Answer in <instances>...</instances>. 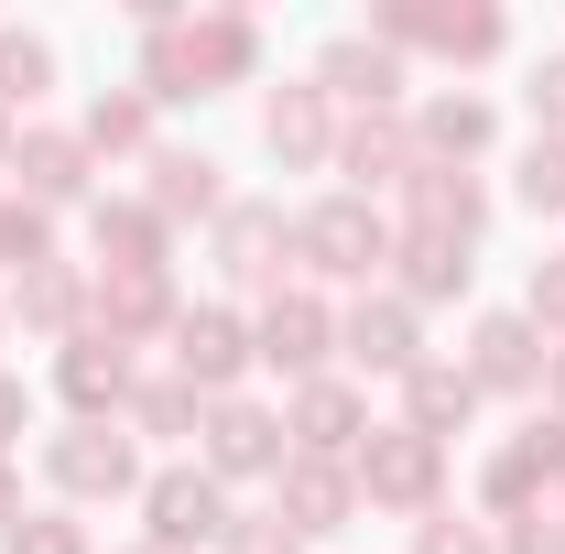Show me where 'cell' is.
<instances>
[{"label": "cell", "instance_id": "5", "mask_svg": "<svg viewBox=\"0 0 565 554\" xmlns=\"http://www.w3.org/2000/svg\"><path fill=\"white\" fill-rule=\"evenodd\" d=\"M565 489V414H533L522 435H500L490 468H479V511L490 522H522V511H544Z\"/></svg>", "mask_w": 565, "mask_h": 554}, {"label": "cell", "instance_id": "44", "mask_svg": "<svg viewBox=\"0 0 565 554\" xmlns=\"http://www.w3.org/2000/svg\"><path fill=\"white\" fill-rule=\"evenodd\" d=\"M0 338H11V305H0Z\"/></svg>", "mask_w": 565, "mask_h": 554}, {"label": "cell", "instance_id": "28", "mask_svg": "<svg viewBox=\"0 0 565 554\" xmlns=\"http://www.w3.org/2000/svg\"><path fill=\"white\" fill-rule=\"evenodd\" d=\"M392 273H403V305H468V283H479V251H457V239H392Z\"/></svg>", "mask_w": 565, "mask_h": 554}, {"label": "cell", "instance_id": "18", "mask_svg": "<svg viewBox=\"0 0 565 554\" xmlns=\"http://www.w3.org/2000/svg\"><path fill=\"white\" fill-rule=\"evenodd\" d=\"M403 228H414V239H457V251H479V239H490V185L457 174V163H414V185H403Z\"/></svg>", "mask_w": 565, "mask_h": 554}, {"label": "cell", "instance_id": "25", "mask_svg": "<svg viewBox=\"0 0 565 554\" xmlns=\"http://www.w3.org/2000/svg\"><path fill=\"white\" fill-rule=\"evenodd\" d=\"M87 163H98V152L76 131H44V120H22V141H11V174H22L33 207H76V196H87Z\"/></svg>", "mask_w": 565, "mask_h": 554}, {"label": "cell", "instance_id": "20", "mask_svg": "<svg viewBox=\"0 0 565 554\" xmlns=\"http://www.w3.org/2000/svg\"><path fill=\"white\" fill-rule=\"evenodd\" d=\"M152 185H141V207L163 217V228H217L228 217V174H217L207 152H185V141H152V163H141Z\"/></svg>", "mask_w": 565, "mask_h": 554}, {"label": "cell", "instance_id": "17", "mask_svg": "<svg viewBox=\"0 0 565 554\" xmlns=\"http://www.w3.org/2000/svg\"><path fill=\"white\" fill-rule=\"evenodd\" d=\"M414 120H403V109H381V120H338V163H327V174H349V196H370V207H381V196H403V185H414Z\"/></svg>", "mask_w": 565, "mask_h": 554}, {"label": "cell", "instance_id": "31", "mask_svg": "<svg viewBox=\"0 0 565 554\" xmlns=\"http://www.w3.org/2000/svg\"><path fill=\"white\" fill-rule=\"evenodd\" d=\"M131 435H163V446H174V435H196V424H207V392H185V381H174V370H163V381H141L131 392Z\"/></svg>", "mask_w": 565, "mask_h": 554}, {"label": "cell", "instance_id": "26", "mask_svg": "<svg viewBox=\"0 0 565 554\" xmlns=\"http://www.w3.org/2000/svg\"><path fill=\"white\" fill-rule=\"evenodd\" d=\"M403 424H414L424 446H457V435L479 424V381H468L457 359H424L414 381H403Z\"/></svg>", "mask_w": 565, "mask_h": 554}, {"label": "cell", "instance_id": "4", "mask_svg": "<svg viewBox=\"0 0 565 554\" xmlns=\"http://www.w3.org/2000/svg\"><path fill=\"white\" fill-rule=\"evenodd\" d=\"M44 479H55V500L66 511H87V500H141V435L131 424H66V435H44Z\"/></svg>", "mask_w": 565, "mask_h": 554}, {"label": "cell", "instance_id": "19", "mask_svg": "<svg viewBox=\"0 0 565 554\" xmlns=\"http://www.w3.org/2000/svg\"><path fill=\"white\" fill-rule=\"evenodd\" d=\"M174 316H185V294H174V273H98L87 283V338H174Z\"/></svg>", "mask_w": 565, "mask_h": 554}, {"label": "cell", "instance_id": "14", "mask_svg": "<svg viewBox=\"0 0 565 554\" xmlns=\"http://www.w3.org/2000/svg\"><path fill=\"white\" fill-rule=\"evenodd\" d=\"M457 370L479 381V403H490V392L522 403V392H544V327H533L522 305H490V316L468 327V359H457Z\"/></svg>", "mask_w": 565, "mask_h": 554}, {"label": "cell", "instance_id": "40", "mask_svg": "<svg viewBox=\"0 0 565 554\" xmlns=\"http://www.w3.org/2000/svg\"><path fill=\"white\" fill-rule=\"evenodd\" d=\"M33 435V381L22 370H0V468H11V446Z\"/></svg>", "mask_w": 565, "mask_h": 554}, {"label": "cell", "instance_id": "15", "mask_svg": "<svg viewBox=\"0 0 565 554\" xmlns=\"http://www.w3.org/2000/svg\"><path fill=\"white\" fill-rule=\"evenodd\" d=\"M338 359H359L370 381H414L424 370V316L403 294H359L349 316H338Z\"/></svg>", "mask_w": 565, "mask_h": 554}, {"label": "cell", "instance_id": "36", "mask_svg": "<svg viewBox=\"0 0 565 554\" xmlns=\"http://www.w3.org/2000/svg\"><path fill=\"white\" fill-rule=\"evenodd\" d=\"M0 554H98V544H87V522H76L66 500H55V511H33V522H22V533H11Z\"/></svg>", "mask_w": 565, "mask_h": 554}, {"label": "cell", "instance_id": "46", "mask_svg": "<svg viewBox=\"0 0 565 554\" xmlns=\"http://www.w3.org/2000/svg\"><path fill=\"white\" fill-rule=\"evenodd\" d=\"M131 554H152V544H131Z\"/></svg>", "mask_w": 565, "mask_h": 554}, {"label": "cell", "instance_id": "1", "mask_svg": "<svg viewBox=\"0 0 565 554\" xmlns=\"http://www.w3.org/2000/svg\"><path fill=\"white\" fill-rule=\"evenodd\" d=\"M262 76V22L250 11H185L163 33H141V98L152 109H185V98H228Z\"/></svg>", "mask_w": 565, "mask_h": 554}, {"label": "cell", "instance_id": "21", "mask_svg": "<svg viewBox=\"0 0 565 554\" xmlns=\"http://www.w3.org/2000/svg\"><path fill=\"white\" fill-rule=\"evenodd\" d=\"M359 435H370V403H359V381H338V370L282 403V446H294V457H338V468H349Z\"/></svg>", "mask_w": 565, "mask_h": 554}, {"label": "cell", "instance_id": "32", "mask_svg": "<svg viewBox=\"0 0 565 554\" xmlns=\"http://www.w3.org/2000/svg\"><path fill=\"white\" fill-rule=\"evenodd\" d=\"M44 87H55V44L44 33H0V120H22Z\"/></svg>", "mask_w": 565, "mask_h": 554}, {"label": "cell", "instance_id": "16", "mask_svg": "<svg viewBox=\"0 0 565 554\" xmlns=\"http://www.w3.org/2000/svg\"><path fill=\"white\" fill-rule=\"evenodd\" d=\"M262 152H273L282 174H327V163H338V109H327L316 76H294V87L262 98Z\"/></svg>", "mask_w": 565, "mask_h": 554}, {"label": "cell", "instance_id": "13", "mask_svg": "<svg viewBox=\"0 0 565 554\" xmlns=\"http://www.w3.org/2000/svg\"><path fill=\"white\" fill-rule=\"evenodd\" d=\"M131 392H141V370H131L120 338H66L55 348V403H66V424H120Z\"/></svg>", "mask_w": 565, "mask_h": 554}, {"label": "cell", "instance_id": "6", "mask_svg": "<svg viewBox=\"0 0 565 554\" xmlns=\"http://www.w3.org/2000/svg\"><path fill=\"white\" fill-rule=\"evenodd\" d=\"M349 479H359V500L370 511H435V489H446V446H424L414 424H370L359 435V457H349Z\"/></svg>", "mask_w": 565, "mask_h": 554}, {"label": "cell", "instance_id": "41", "mask_svg": "<svg viewBox=\"0 0 565 554\" xmlns=\"http://www.w3.org/2000/svg\"><path fill=\"white\" fill-rule=\"evenodd\" d=\"M22 522H33V511H22V479H11V468H0V544H11V533H22Z\"/></svg>", "mask_w": 565, "mask_h": 554}, {"label": "cell", "instance_id": "10", "mask_svg": "<svg viewBox=\"0 0 565 554\" xmlns=\"http://www.w3.org/2000/svg\"><path fill=\"white\" fill-rule=\"evenodd\" d=\"M282 414L273 403H250V392H228V403H207V424H196V468H207L217 489L228 479H282Z\"/></svg>", "mask_w": 565, "mask_h": 554}, {"label": "cell", "instance_id": "24", "mask_svg": "<svg viewBox=\"0 0 565 554\" xmlns=\"http://www.w3.org/2000/svg\"><path fill=\"white\" fill-rule=\"evenodd\" d=\"M273 489H282V522H294L305 544L359 522V479L338 468V457H282V479H273Z\"/></svg>", "mask_w": 565, "mask_h": 554}, {"label": "cell", "instance_id": "9", "mask_svg": "<svg viewBox=\"0 0 565 554\" xmlns=\"http://www.w3.org/2000/svg\"><path fill=\"white\" fill-rule=\"evenodd\" d=\"M163 348H174V381H185V392H207V403H228V392L262 370V359H250V316H239V305H185Z\"/></svg>", "mask_w": 565, "mask_h": 554}, {"label": "cell", "instance_id": "38", "mask_svg": "<svg viewBox=\"0 0 565 554\" xmlns=\"http://www.w3.org/2000/svg\"><path fill=\"white\" fill-rule=\"evenodd\" d=\"M522 316H533L544 338H565V251H544V262H533V283H522Z\"/></svg>", "mask_w": 565, "mask_h": 554}, {"label": "cell", "instance_id": "33", "mask_svg": "<svg viewBox=\"0 0 565 554\" xmlns=\"http://www.w3.org/2000/svg\"><path fill=\"white\" fill-rule=\"evenodd\" d=\"M511 196H522V207L533 217H565V141H522V163H511Z\"/></svg>", "mask_w": 565, "mask_h": 554}, {"label": "cell", "instance_id": "35", "mask_svg": "<svg viewBox=\"0 0 565 554\" xmlns=\"http://www.w3.org/2000/svg\"><path fill=\"white\" fill-rule=\"evenodd\" d=\"M414 554H500L490 522H468V511H424L414 522Z\"/></svg>", "mask_w": 565, "mask_h": 554}, {"label": "cell", "instance_id": "43", "mask_svg": "<svg viewBox=\"0 0 565 554\" xmlns=\"http://www.w3.org/2000/svg\"><path fill=\"white\" fill-rule=\"evenodd\" d=\"M11 141H22V120H0V174H11Z\"/></svg>", "mask_w": 565, "mask_h": 554}, {"label": "cell", "instance_id": "39", "mask_svg": "<svg viewBox=\"0 0 565 554\" xmlns=\"http://www.w3.org/2000/svg\"><path fill=\"white\" fill-rule=\"evenodd\" d=\"M500 554H565V511H522V522H500Z\"/></svg>", "mask_w": 565, "mask_h": 554}, {"label": "cell", "instance_id": "2", "mask_svg": "<svg viewBox=\"0 0 565 554\" xmlns=\"http://www.w3.org/2000/svg\"><path fill=\"white\" fill-rule=\"evenodd\" d=\"M370 33L392 55H446V66H500L511 55V11L500 0H381Z\"/></svg>", "mask_w": 565, "mask_h": 554}, {"label": "cell", "instance_id": "29", "mask_svg": "<svg viewBox=\"0 0 565 554\" xmlns=\"http://www.w3.org/2000/svg\"><path fill=\"white\" fill-rule=\"evenodd\" d=\"M76 141H87L98 163H109V152H141V163H152V98H141V87H98L87 120H76Z\"/></svg>", "mask_w": 565, "mask_h": 554}, {"label": "cell", "instance_id": "45", "mask_svg": "<svg viewBox=\"0 0 565 554\" xmlns=\"http://www.w3.org/2000/svg\"><path fill=\"white\" fill-rule=\"evenodd\" d=\"M544 511H565V489H555V500H544Z\"/></svg>", "mask_w": 565, "mask_h": 554}, {"label": "cell", "instance_id": "34", "mask_svg": "<svg viewBox=\"0 0 565 554\" xmlns=\"http://www.w3.org/2000/svg\"><path fill=\"white\" fill-rule=\"evenodd\" d=\"M217 554H305V533H294L282 511H228V533H217Z\"/></svg>", "mask_w": 565, "mask_h": 554}, {"label": "cell", "instance_id": "7", "mask_svg": "<svg viewBox=\"0 0 565 554\" xmlns=\"http://www.w3.org/2000/svg\"><path fill=\"white\" fill-rule=\"evenodd\" d=\"M250 359L282 370L294 392H305V381H327V359H338V305H327V294H305V283H282L273 305L250 316Z\"/></svg>", "mask_w": 565, "mask_h": 554}, {"label": "cell", "instance_id": "8", "mask_svg": "<svg viewBox=\"0 0 565 554\" xmlns=\"http://www.w3.org/2000/svg\"><path fill=\"white\" fill-rule=\"evenodd\" d=\"M217 533H228V489H217L196 457L141 479V544H152V554H207Z\"/></svg>", "mask_w": 565, "mask_h": 554}, {"label": "cell", "instance_id": "22", "mask_svg": "<svg viewBox=\"0 0 565 554\" xmlns=\"http://www.w3.org/2000/svg\"><path fill=\"white\" fill-rule=\"evenodd\" d=\"M403 120H414V152H424V163H457V174L500 141V109L479 98V87H435V98H414Z\"/></svg>", "mask_w": 565, "mask_h": 554}, {"label": "cell", "instance_id": "12", "mask_svg": "<svg viewBox=\"0 0 565 554\" xmlns=\"http://www.w3.org/2000/svg\"><path fill=\"white\" fill-rule=\"evenodd\" d=\"M207 239H217V273L239 283V294H262V305L282 294V273H294V217L273 196H228V217H217Z\"/></svg>", "mask_w": 565, "mask_h": 554}, {"label": "cell", "instance_id": "3", "mask_svg": "<svg viewBox=\"0 0 565 554\" xmlns=\"http://www.w3.org/2000/svg\"><path fill=\"white\" fill-rule=\"evenodd\" d=\"M392 239H403V228L370 207V196H349V185L294 217V262H305L316 283H381L392 273Z\"/></svg>", "mask_w": 565, "mask_h": 554}, {"label": "cell", "instance_id": "11", "mask_svg": "<svg viewBox=\"0 0 565 554\" xmlns=\"http://www.w3.org/2000/svg\"><path fill=\"white\" fill-rule=\"evenodd\" d=\"M316 87H327V109H349V120H381V109H403V87L414 66L359 22V33H327V55H316Z\"/></svg>", "mask_w": 565, "mask_h": 554}, {"label": "cell", "instance_id": "27", "mask_svg": "<svg viewBox=\"0 0 565 554\" xmlns=\"http://www.w3.org/2000/svg\"><path fill=\"white\" fill-rule=\"evenodd\" d=\"M87 283L98 273H76V262H44V273H22L11 283V316H22V338H87Z\"/></svg>", "mask_w": 565, "mask_h": 554}, {"label": "cell", "instance_id": "42", "mask_svg": "<svg viewBox=\"0 0 565 554\" xmlns=\"http://www.w3.org/2000/svg\"><path fill=\"white\" fill-rule=\"evenodd\" d=\"M544 392H555V414H565V348H544Z\"/></svg>", "mask_w": 565, "mask_h": 554}, {"label": "cell", "instance_id": "37", "mask_svg": "<svg viewBox=\"0 0 565 554\" xmlns=\"http://www.w3.org/2000/svg\"><path fill=\"white\" fill-rule=\"evenodd\" d=\"M522 109H533V131L565 141V44L555 55H533V76H522Z\"/></svg>", "mask_w": 565, "mask_h": 554}, {"label": "cell", "instance_id": "30", "mask_svg": "<svg viewBox=\"0 0 565 554\" xmlns=\"http://www.w3.org/2000/svg\"><path fill=\"white\" fill-rule=\"evenodd\" d=\"M44 262H66L55 251V207H33V196H0V273H44Z\"/></svg>", "mask_w": 565, "mask_h": 554}, {"label": "cell", "instance_id": "23", "mask_svg": "<svg viewBox=\"0 0 565 554\" xmlns=\"http://www.w3.org/2000/svg\"><path fill=\"white\" fill-rule=\"evenodd\" d=\"M87 239H98V273H174V228L141 196H87Z\"/></svg>", "mask_w": 565, "mask_h": 554}]
</instances>
